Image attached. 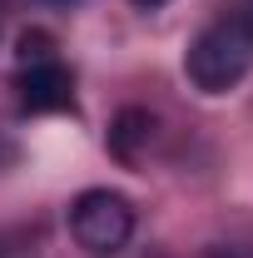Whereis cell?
<instances>
[{
    "label": "cell",
    "instance_id": "cell-2",
    "mask_svg": "<svg viewBox=\"0 0 253 258\" xmlns=\"http://www.w3.org/2000/svg\"><path fill=\"white\" fill-rule=\"evenodd\" d=\"M70 233L90 258H114L134 238V204L114 189H85L70 204Z\"/></svg>",
    "mask_w": 253,
    "mask_h": 258
},
{
    "label": "cell",
    "instance_id": "cell-6",
    "mask_svg": "<svg viewBox=\"0 0 253 258\" xmlns=\"http://www.w3.org/2000/svg\"><path fill=\"white\" fill-rule=\"evenodd\" d=\"M0 258H35V238L15 233V228H0Z\"/></svg>",
    "mask_w": 253,
    "mask_h": 258
},
{
    "label": "cell",
    "instance_id": "cell-4",
    "mask_svg": "<svg viewBox=\"0 0 253 258\" xmlns=\"http://www.w3.org/2000/svg\"><path fill=\"white\" fill-rule=\"evenodd\" d=\"M154 134H159V119L149 109H119V119L109 129V154L134 169V164L144 159V149L154 144Z\"/></svg>",
    "mask_w": 253,
    "mask_h": 258
},
{
    "label": "cell",
    "instance_id": "cell-1",
    "mask_svg": "<svg viewBox=\"0 0 253 258\" xmlns=\"http://www.w3.org/2000/svg\"><path fill=\"white\" fill-rule=\"evenodd\" d=\"M253 70V25L223 5L219 15L189 40L184 50V75L199 95H228L243 85Z\"/></svg>",
    "mask_w": 253,
    "mask_h": 258
},
{
    "label": "cell",
    "instance_id": "cell-8",
    "mask_svg": "<svg viewBox=\"0 0 253 258\" xmlns=\"http://www.w3.org/2000/svg\"><path fill=\"white\" fill-rule=\"evenodd\" d=\"M214 258H253V253H243V248H219Z\"/></svg>",
    "mask_w": 253,
    "mask_h": 258
},
{
    "label": "cell",
    "instance_id": "cell-9",
    "mask_svg": "<svg viewBox=\"0 0 253 258\" xmlns=\"http://www.w3.org/2000/svg\"><path fill=\"white\" fill-rule=\"evenodd\" d=\"M134 5H144V10H154V5H169V0H134Z\"/></svg>",
    "mask_w": 253,
    "mask_h": 258
},
{
    "label": "cell",
    "instance_id": "cell-3",
    "mask_svg": "<svg viewBox=\"0 0 253 258\" xmlns=\"http://www.w3.org/2000/svg\"><path fill=\"white\" fill-rule=\"evenodd\" d=\"M15 95H20L25 114H65V109H75V75L60 55L30 60L15 70Z\"/></svg>",
    "mask_w": 253,
    "mask_h": 258
},
{
    "label": "cell",
    "instance_id": "cell-7",
    "mask_svg": "<svg viewBox=\"0 0 253 258\" xmlns=\"http://www.w3.org/2000/svg\"><path fill=\"white\" fill-rule=\"evenodd\" d=\"M228 10H233V15H243V20L253 25V0H228Z\"/></svg>",
    "mask_w": 253,
    "mask_h": 258
},
{
    "label": "cell",
    "instance_id": "cell-5",
    "mask_svg": "<svg viewBox=\"0 0 253 258\" xmlns=\"http://www.w3.org/2000/svg\"><path fill=\"white\" fill-rule=\"evenodd\" d=\"M50 55H60L55 35L35 25V30H25V35H20V50H15V64H30V60H50Z\"/></svg>",
    "mask_w": 253,
    "mask_h": 258
},
{
    "label": "cell",
    "instance_id": "cell-11",
    "mask_svg": "<svg viewBox=\"0 0 253 258\" xmlns=\"http://www.w3.org/2000/svg\"><path fill=\"white\" fill-rule=\"evenodd\" d=\"M0 5H5V0H0Z\"/></svg>",
    "mask_w": 253,
    "mask_h": 258
},
{
    "label": "cell",
    "instance_id": "cell-10",
    "mask_svg": "<svg viewBox=\"0 0 253 258\" xmlns=\"http://www.w3.org/2000/svg\"><path fill=\"white\" fill-rule=\"evenodd\" d=\"M50 5H75V0H50Z\"/></svg>",
    "mask_w": 253,
    "mask_h": 258
}]
</instances>
